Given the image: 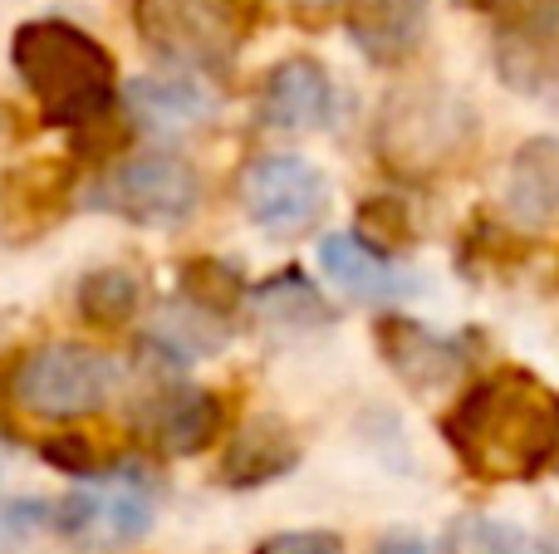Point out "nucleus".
Segmentation results:
<instances>
[{"label": "nucleus", "mask_w": 559, "mask_h": 554, "mask_svg": "<svg viewBox=\"0 0 559 554\" xmlns=\"http://www.w3.org/2000/svg\"><path fill=\"white\" fill-rule=\"evenodd\" d=\"M442 437L472 477L531 481L559 451V393L525 369H496L456 398Z\"/></svg>", "instance_id": "obj_1"}, {"label": "nucleus", "mask_w": 559, "mask_h": 554, "mask_svg": "<svg viewBox=\"0 0 559 554\" xmlns=\"http://www.w3.org/2000/svg\"><path fill=\"white\" fill-rule=\"evenodd\" d=\"M10 64L49 128H88L118 113L114 55L74 20H25L10 39Z\"/></svg>", "instance_id": "obj_2"}, {"label": "nucleus", "mask_w": 559, "mask_h": 554, "mask_svg": "<svg viewBox=\"0 0 559 554\" xmlns=\"http://www.w3.org/2000/svg\"><path fill=\"white\" fill-rule=\"evenodd\" d=\"M5 393L20 412L39 422H79L114 402L118 363L94 344L55 339L20 353V363L5 378Z\"/></svg>", "instance_id": "obj_3"}, {"label": "nucleus", "mask_w": 559, "mask_h": 554, "mask_svg": "<svg viewBox=\"0 0 559 554\" xmlns=\"http://www.w3.org/2000/svg\"><path fill=\"white\" fill-rule=\"evenodd\" d=\"M88 212H108L118 221L153 226V231H173L187 226L202 206V177L187 157L177 153H138L118 157L104 177L79 192Z\"/></svg>", "instance_id": "obj_4"}, {"label": "nucleus", "mask_w": 559, "mask_h": 554, "mask_svg": "<svg viewBox=\"0 0 559 554\" xmlns=\"http://www.w3.org/2000/svg\"><path fill=\"white\" fill-rule=\"evenodd\" d=\"M153 520H157V477L143 461H123L108 477H94L88 486L69 491L49 510V526L59 535L98 554L143 540L153 530Z\"/></svg>", "instance_id": "obj_5"}, {"label": "nucleus", "mask_w": 559, "mask_h": 554, "mask_svg": "<svg viewBox=\"0 0 559 554\" xmlns=\"http://www.w3.org/2000/svg\"><path fill=\"white\" fill-rule=\"evenodd\" d=\"M133 20L163 64L197 79L226 74L241 49V25L226 0H138Z\"/></svg>", "instance_id": "obj_6"}, {"label": "nucleus", "mask_w": 559, "mask_h": 554, "mask_svg": "<svg viewBox=\"0 0 559 554\" xmlns=\"http://www.w3.org/2000/svg\"><path fill=\"white\" fill-rule=\"evenodd\" d=\"M481 123L462 98L447 94H407L388 98L383 118H378V153L397 172H437V167L456 162L466 147L476 143Z\"/></svg>", "instance_id": "obj_7"}, {"label": "nucleus", "mask_w": 559, "mask_h": 554, "mask_svg": "<svg viewBox=\"0 0 559 554\" xmlns=\"http://www.w3.org/2000/svg\"><path fill=\"white\" fill-rule=\"evenodd\" d=\"M491 10V55L506 88L559 113V0H481Z\"/></svg>", "instance_id": "obj_8"}, {"label": "nucleus", "mask_w": 559, "mask_h": 554, "mask_svg": "<svg viewBox=\"0 0 559 554\" xmlns=\"http://www.w3.org/2000/svg\"><path fill=\"white\" fill-rule=\"evenodd\" d=\"M241 206L255 231L305 236L329 212V177L299 153H265L246 167Z\"/></svg>", "instance_id": "obj_9"}, {"label": "nucleus", "mask_w": 559, "mask_h": 554, "mask_svg": "<svg viewBox=\"0 0 559 554\" xmlns=\"http://www.w3.org/2000/svg\"><path fill=\"white\" fill-rule=\"evenodd\" d=\"M373 344L383 353L388 373L403 383L417 398H437V393H452L466 378V339L427 329L423 320H407V314H383L373 320Z\"/></svg>", "instance_id": "obj_10"}, {"label": "nucleus", "mask_w": 559, "mask_h": 554, "mask_svg": "<svg viewBox=\"0 0 559 554\" xmlns=\"http://www.w3.org/2000/svg\"><path fill=\"white\" fill-rule=\"evenodd\" d=\"M334 79L319 59L309 55H289L265 74L261 98H255V113L265 128L275 133H319V128L334 123Z\"/></svg>", "instance_id": "obj_11"}, {"label": "nucleus", "mask_w": 559, "mask_h": 554, "mask_svg": "<svg viewBox=\"0 0 559 554\" xmlns=\"http://www.w3.org/2000/svg\"><path fill=\"white\" fill-rule=\"evenodd\" d=\"M138 427L167 457H197L226 432V402L212 388H157L138 412Z\"/></svg>", "instance_id": "obj_12"}, {"label": "nucleus", "mask_w": 559, "mask_h": 554, "mask_svg": "<svg viewBox=\"0 0 559 554\" xmlns=\"http://www.w3.org/2000/svg\"><path fill=\"white\" fill-rule=\"evenodd\" d=\"M319 270L329 275V285H338L344 294L368 304H403L413 294H423V280L413 270H403L397 261H388L383 251H373L368 241L348 231H334L319 241Z\"/></svg>", "instance_id": "obj_13"}, {"label": "nucleus", "mask_w": 559, "mask_h": 554, "mask_svg": "<svg viewBox=\"0 0 559 554\" xmlns=\"http://www.w3.org/2000/svg\"><path fill=\"white\" fill-rule=\"evenodd\" d=\"M299 461H305L299 432L285 418H275V412H255V418H246L236 427L231 447H226L222 481L231 491H255V486H271V481L289 477Z\"/></svg>", "instance_id": "obj_14"}, {"label": "nucleus", "mask_w": 559, "mask_h": 554, "mask_svg": "<svg viewBox=\"0 0 559 554\" xmlns=\"http://www.w3.org/2000/svg\"><path fill=\"white\" fill-rule=\"evenodd\" d=\"M432 0H348V39L368 64H403L423 49Z\"/></svg>", "instance_id": "obj_15"}, {"label": "nucleus", "mask_w": 559, "mask_h": 554, "mask_svg": "<svg viewBox=\"0 0 559 554\" xmlns=\"http://www.w3.org/2000/svg\"><path fill=\"white\" fill-rule=\"evenodd\" d=\"M118 104L147 128H192V123H206V118L222 108L216 88L197 74H138L118 88Z\"/></svg>", "instance_id": "obj_16"}, {"label": "nucleus", "mask_w": 559, "mask_h": 554, "mask_svg": "<svg viewBox=\"0 0 559 554\" xmlns=\"http://www.w3.org/2000/svg\"><path fill=\"white\" fill-rule=\"evenodd\" d=\"M506 206L521 226L540 231L559 216V137H525L506 167Z\"/></svg>", "instance_id": "obj_17"}, {"label": "nucleus", "mask_w": 559, "mask_h": 554, "mask_svg": "<svg viewBox=\"0 0 559 554\" xmlns=\"http://www.w3.org/2000/svg\"><path fill=\"white\" fill-rule=\"evenodd\" d=\"M251 304H255V314H261L265 324H275V329H319V324L334 320V310L324 304L319 285L309 280L305 270H295V265L271 275L265 285H255Z\"/></svg>", "instance_id": "obj_18"}, {"label": "nucleus", "mask_w": 559, "mask_h": 554, "mask_svg": "<svg viewBox=\"0 0 559 554\" xmlns=\"http://www.w3.org/2000/svg\"><path fill=\"white\" fill-rule=\"evenodd\" d=\"M74 310L84 324L98 329H123L138 310H143V280L123 265H104V270H88L74 290Z\"/></svg>", "instance_id": "obj_19"}, {"label": "nucleus", "mask_w": 559, "mask_h": 554, "mask_svg": "<svg viewBox=\"0 0 559 554\" xmlns=\"http://www.w3.org/2000/svg\"><path fill=\"white\" fill-rule=\"evenodd\" d=\"M246 300V270L236 261H222V255H202V261L182 265V304L212 314V320H226L236 314Z\"/></svg>", "instance_id": "obj_20"}, {"label": "nucleus", "mask_w": 559, "mask_h": 554, "mask_svg": "<svg viewBox=\"0 0 559 554\" xmlns=\"http://www.w3.org/2000/svg\"><path fill=\"white\" fill-rule=\"evenodd\" d=\"M358 241H368L373 251L413 241V212H407L403 196H368L358 206Z\"/></svg>", "instance_id": "obj_21"}, {"label": "nucleus", "mask_w": 559, "mask_h": 554, "mask_svg": "<svg viewBox=\"0 0 559 554\" xmlns=\"http://www.w3.org/2000/svg\"><path fill=\"white\" fill-rule=\"evenodd\" d=\"M437 554H496L491 545V520L486 516H456L437 540Z\"/></svg>", "instance_id": "obj_22"}, {"label": "nucleus", "mask_w": 559, "mask_h": 554, "mask_svg": "<svg viewBox=\"0 0 559 554\" xmlns=\"http://www.w3.org/2000/svg\"><path fill=\"white\" fill-rule=\"evenodd\" d=\"M45 461L55 471H64V477H88L94 481V451H88V442L79 437V432H55V437L45 442Z\"/></svg>", "instance_id": "obj_23"}, {"label": "nucleus", "mask_w": 559, "mask_h": 554, "mask_svg": "<svg viewBox=\"0 0 559 554\" xmlns=\"http://www.w3.org/2000/svg\"><path fill=\"white\" fill-rule=\"evenodd\" d=\"M261 554H348L334 530H285L261 545Z\"/></svg>", "instance_id": "obj_24"}, {"label": "nucleus", "mask_w": 559, "mask_h": 554, "mask_svg": "<svg viewBox=\"0 0 559 554\" xmlns=\"http://www.w3.org/2000/svg\"><path fill=\"white\" fill-rule=\"evenodd\" d=\"M491 545H496V554H559L555 545H540V540H531L521 526H506V520H491Z\"/></svg>", "instance_id": "obj_25"}, {"label": "nucleus", "mask_w": 559, "mask_h": 554, "mask_svg": "<svg viewBox=\"0 0 559 554\" xmlns=\"http://www.w3.org/2000/svg\"><path fill=\"white\" fill-rule=\"evenodd\" d=\"M373 554H432V545H427V535H417V530H388L373 545Z\"/></svg>", "instance_id": "obj_26"}, {"label": "nucleus", "mask_w": 559, "mask_h": 554, "mask_svg": "<svg viewBox=\"0 0 559 554\" xmlns=\"http://www.w3.org/2000/svg\"><path fill=\"white\" fill-rule=\"evenodd\" d=\"M5 137H10V108L0 104V143H5Z\"/></svg>", "instance_id": "obj_27"}, {"label": "nucleus", "mask_w": 559, "mask_h": 554, "mask_svg": "<svg viewBox=\"0 0 559 554\" xmlns=\"http://www.w3.org/2000/svg\"><path fill=\"white\" fill-rule=\"evenodd\" d=\"M10 535H15V526H10V520H5V510H0V545H5Z\"/></svg>", "instance_id": "obj_28"}, {"label": "nucleus", "mask_w": 559, "mask_h": 554, "mask_svg": "<svg viewBox=\"0 0 559 554\" xmlns=\"http://www.w3.org/2000/svg\"><path fill=\"white\" fill-rule=\"evenodd\" d=\"M550 471H555V477H559V451H555V461H550Z\"/></svg>", "instance_id": "obj_29"}, {"label": "nucleus", "mask_w": 559, "mask_h": 554, "mask_svg": "<svg viewBox=\"0 0 559 554\" xmlns=\"http://www.w3.org/2000/svg\"><path fill=\"white\" fill-rule=\"evenodd\" d=\"M0 461H5V442H0Z\"/></svg>", "instance_id": "obj_30"}, {"label": "nucleus", "mask_w": 559, "mask_h": 554, "mask_svg": "<svg viewBox=\"0 0 559 554\" xmlns=\"http://www.w3.org/2000/svg\"><path fill=\"white\" fill-rule=\"evenodd\" d=\"M550 545H555V550H559V535H555V540H550Z\"/></svg>", "instance_id": "obj_31"}, {"label": "nucleus", "mask_w": 559, "mask_h": 554, "mask_svg": "<svg viewBox=\"0 0 559 554\" xmlns=\"http://www.w3.org/2000/svg\"><path fill=\"white\" fill-rule=\"evenodd\" d=\"M305 5H314V0H305ZM319 5H324V0H319Z\"/></svg>", "instance_id": "obj_32"}]
</instances>
